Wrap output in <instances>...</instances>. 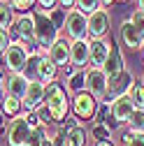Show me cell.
Masks as SVG:
<instances>
[{
	"label": "cell",
	"mask_w": 144,
	"mask_h": 146,
	"mask_svg": "<svg viewBox=\"0 0 144 146\" xmlns=\"http://www.w3.org/2000/svg\"><path fill=\"white\" fill-rule=\"evenodd\" d=\"M44 111L49 114V118L61 125L72 111H70V98L63 84H49L47 86V98H44Z\"/></svg>",
	"instance_id": "obj_1"
},
{
	"label": "cell",
	"mask_w": 144,
	"mask_h": 146,
	"mask_svg": "<svg viewBox=\"0 0 144 146\" xmlns=\"http://www.w3.org/2000/svg\"><path fill=\"white\" fill-rule=\"evenodd\" d=\"M30 53H42V51L35 49V46H26L21 42H12L9 44V49L3 53V60H5V67L9 70V74H23Z\"/></svg>",
	"instance_id": "obj_2"
},
{
	"label": "cell",
	"mask_w": 144,
	"mask_h": 146,
	"mask_svg": "<svg viewBox=\"0 0 144 146\" xmlns=\"http://www.w3.org/2000/svg\"><path fill=\"white\" fill-rule=\"evenodd\" d=\"M58 28L51 23L47 12H35V46L42 53H47V49L58 40Z\"/></svg>",
	"instance_id": "obj_3"
},
{
	"label": "cell",
	"mask_w": 144,
	"mask_h": 146,
	"mask_svg": "<svg viewBox=\"0 0 144 146\" xmlns=\"http://www.w3.org/2000/svg\"><path fill=\"white\" fill-rule=\"evenodd\" d=\"M98 109H100V100L93 98L91 93H86V90H81V93H77V95H72V100H70V111H72V116L79 118V121L95 118Z\"/></svg>",
	"instance_id": "obj_4"
},
{
	"label": "cell",
	"mask_w": 144,
	"mask_h": 146,
	"mask_svg": "<svg viewBox=\"0 0 144 146\" xmlns=\"http://www.w3.org/2000/svg\"><path fill=\"white\" fill-rule=\"evenodd\" d=\"M9 37L12 42H21L26 46H35V14H21L16 16L12 30H9Z\"/></svg>",
	"instance_id": "obj_5"
},
{
	"label": "cell",
	"mask_w": 144,
	"mask_h": 146,
	"mask_svg": "<svg viewBox=\"0 0 144 146\" xmlns=\"http://www.w3.org/2000/svg\"><path fill=\"white\" fill-rule=\"evenodd\" d=\"M63 33H65V40H70V42L88 40V16L79 9H70L65 26H63Z\"/></svg>",
	"instance_id": "obj_6"
},
{
	"label": "cell",
	"mask_w": 144,
	"mask_h": 146,
	"mask_svg": "<svg viewBox=\"0 0 144 146\" xmlns=\"http://www.w3.org/2000/svg\"><path fill=\"white\" fill-rule=\"evenodd\" d=\"M44 98H47V86L42 81H30L26 95L21 100L23 114H28V111H42V109H44Z\"/></svg>",
	"instance_id": "obj_7"
},
{
	"label": "cell",
	"mask_w": 144,
	"mask_h": 146,
	"mask_svg": "<svg viewBox=\"0 0 144 146\" xmlns=\"http://www.w3.org/2000/svg\"><path fill=\"white\" fill-rule=\"evenodd\" d=\"M28 135H30V125L26 121V114L21 111L19 116H14L7 123V144L9 146H26Z\"/></svg>",
	"instance_id": "obj_8"
},
{
	"label": "cell",
	"mask_w": 144,
	"mask_h": 146,
	"mask_svg": "<svg viewBox=\"0 0 144 146\" xmlns=\"http://www.w3.org/2000/svg\"><path fill=\"white\" fill-rule=\"evenodd\" d=\"M112 19L107 9H98L95 14L88 16V40H105L107 33H109Z\"/></svg>",
	"instance_id": "obj_9"
},
{
	"label": "cell",
	"mask_w": 144,
	"mask_h": 146,
	"mask_svg": "<svg viewBox=\"0 0 144 146\" xmlns=\"http://www.w3.org/2000/svg\"><path fill=\"white\" fill-rule=\"evenodd\" d=\"M107 86H109V79L100 67H86V93L100 100L107 93Z\"/></svg>",
	"instance_id": "obj_10"
},
{
	"label": "cell",
	"mask_w": 144,
	"mask_h": 146,
	"mask_svg": "<svg viewBox=\"0 0 144 146\" xmlns=\"http://www.w3.org/2000/svg\"><path fill=\"white\" fill-rule=\"evenodd\" d=\"M44 56H47L53 65H56V67H67V65H70V40L58 37L56 42L47 49Z\"/></svg>",
	"instance_id": "obj_11"
},
{
	"label": "cell",
	"mask_w": 144,
	"mask_h": 146,
	"mask_svg": "<svg viewBox=\"0 0 144 146\" xmlns=\"http://www.w3.org/2000/svg\"><path fill=\"white\" fill-rule=\"evenodd\" d=\"M88 60H91V42L79 40V42H70V65L86 70Z\"/></svg>",
	"instance_id": "obj_12"
},
{
	"label": "cell",
	"mask_w": 144,
	"mask_h": 146,
	"mask_svg": "<svg viewBox=\"0 0 144 146\" xmlns=\"http://www.w3.org/2000/svg\"><path fill=\"white\" fill-rule=\"evenodd\" d=\"M123 70H128V67H125V60H123V53H121V49L116 46V42H112V51H109L107 63L102 65V72L107 74V79H114V77L121 74Z\"/></svg>",
	"instance_id": "obj_13"
},
{
	"label": "cell",
	"mask_w": 144,
	"mask_h": 146,
	"mask_svg": "<svg viewBox=\"0 0 144 146\" xmlns=\"http://www.w3.org/2000/svg\"><path fill=\"white\" fill-rule=\"evenodd\" d=\"M91 42V60H88V67H100L107 63L109 58V51H112V42L107 40H88Z\"/></svg>",
	"instance_id": "obj_14"
},
{
	"label": "cell",
	"mask_w": 144,
	"mask_h": 146,
	"mask_svg": "<svg viewBox=\"0 0 144 146\" xmlns=\"http://www.w3.org/2000/svg\"><path fill=\"white\" fill-rule=\"evenodd\" d=\"M65 90H70L72 95L81 93V90H86V70H79V67H72L67 65L65 67Z\"/></svg>",
	"instance_id": "obj_15"
},
{
	"label": "cell",
	"mask_w": 144,
	"mask_h": 146,
	"mask_svg": "<svg viewBox=\"0 0 144 146\" xmlns=\"http://www.w3.org/2000/svg\"><path fill=\"white\" fill-rule=\"evenodd\" d=\"M28 86H30V81H28L23 74H9V77L5 79V88H3V93L9 95V98H16V100H23Z\"/></svg>",
	"instance_id": "obj_16"
},
{
	"label": "cell",
	"mask_w": 144,
	"mask_h": 146,
	"mask_svg": "<svg viewBox=\"0 0 144 146\" xmlns=\"http://www.w3.org/2000/svg\"><path fill=\"white\" fill-rule=\"evenodd\" d=\"M119 37H121V42H123V46L125 49H142V44H144V40H142V35L137 33V28L125 19L123 23H121V28H119Z\"/></svg>",
	"instance_id": "obj_17"
},
{
	"label": "cell",
	"mask_w": 144,
	"mask_h": 146,
	"mask_svg": "<svg viewBox=\"0 0 144 146\" xmlns=\"http://www.w3.org/2000/svg\"><path fill=\"white\" fill-rule=\"evenodd\" d=\"M112 118L119 123V125H123L125 121L130 118V114L135 111V107H133V102H130V98L128 95H123V98H116L114 102H112Z\"/></svg>",
	"instance_id": "obj_18"
},
{
	"label": "cell",
	"mask_w": 144,
	"mask_h": 146,
	"mask_svg": "<svg viewBox=\"0 0 144 146\" xmlns=\"http://www.w3.org/2000/svg\"><path fill=\"white\" fill-rule=\"evenodd\" d=\"M58 79V67L53 65L47 56H40V65H37V81H42L44 86L56 84Z\"/></svg>",
	"instance_id": "obj_19"
},
{
	"label": "cell",
	"mask_w": 144,
	"mask_h": 146,
	"mask_svg": "<svg viewBox=\"0 0 144 146\" xmlns=\"http://www.w3.org/2000/svg\"><path fill=\"white\" fill-rule=\"evenodd\" d=\"M125 125H128V132L144 135V111H142V109H135V111L130 114V118L125 121Z\"/></svg>",
	"instance_id": "obj_20"
},
{
	"label": "cell",
	"mask_w": 144,
	"mask_h": 146,
	"mask_svg": "<svg viewBox=\"0 0 144 146\" xmlns=\"http://www.w3.org/2000/svg\"><path fill=\"white\" fill-rule=\"evenodd\" d=\"M128 98H130V102H133L135 109H142V111H144V84H142V79L130 86Z\"/></svg>",
	"instance_id": "obj_21"
},
{
	"label": "cell",
	"mask_w": 144,
	"mask_h": 146,
	"mask_svg": "<svg viewBox=\"0 0 144 146\" xmlns=\"http://www.w3.org/2000/svg\"><path fill=\"white\" fill-rule=\"evenodd\" d=\"M0 111H3L5 116H19L23 109H21V100H16V98H9V95H5L3 98V104H0Z\"/></svg>",
	"instance_id": "obj_22"
},
{
	"label": "cell",
	"mask_w": 144,
	"mask_h": 146,
	"mask_svg": "<svg viewBox=\"0 0 144 146\" xmlns=\"http://www.w3.org/2000/svg\"><path fill=\"white\" fill-rule=\"evenodd\" d=\"M65 135H67V146H86V141H88V132L81 125H77L75 130H70Z\"/></svg>",
	"instance_id": "obj_23"
},
{
	"label": "cell",
	"mask_w": 144,
	"mask_h": 146,
	"mask_svg": "<svg viewBox=\"0 0 144 146\" xmlns=\"http://www.w3.org/2000/svg\"><path fill=\"white\" fill-rule=\"evenodd\" d=\"M44 139H49V132H47V125H40V127H33L30 135H28V141L26 146H42Z\"/></svg>",
	"instance_id": "obj_24"
},
{
	"label": "cell",
	"mask_w": 144,
	"mask_h": 146,
	"mask_svg": "<svg viewBox=\"0 0 144 146\" xmlns=\"http://www.w3.org/2000/svg\"><path fill=\"white\" fill-rule=\"evenodd\" d=\"M14 23V12L7 3H0V28L3 30H9Z\"/></svg>",
	"instance_id": "obj_25"
},
{
	"label": "cell",
	"mask_w": 144,
	"mask_h": 146,
	"mask_svg": "<svg viewBox=\"0 0 144 146\" xmlns=\"http://www.w3.org/2000/svg\"><path fill=\"white\" fill-rule=\"evenodd\" d=\"M91 137H93L95 141H107V139H112V130H109L105 123H93V127H91Z\"/></svg>",
	"instance_id": "obj_26"
},
{
	"label": "cell",
	"mask_w": 144,
	"mask_h": 146,
	"mask_svg": "<svg viewBox=\"0 0 144 146\" xmlns=\"http://www.w3.org/2000/svg\"><path fill=\"white\" fill-rule=\"evenodd\" d=\"M79 12H84L86 16H91V14H95L98 9H102L100 7V0H77V5H75Z\"/></svg>",
	"instance_id": "obj_27"
},
{
	"label": "cell",
	"mask_w": 144,
	"mask_h": 146,
	"mask_svg": "<svg viewBox=\"0 0 144 146\" xmlns=\"http://www.w3.org/2000/svg\"><path fill=\"white\" fill-rule=\"evenodd\" d=\"M49 19H51V23H53V26L61 30V28L65 26V19H67V9H63V7L51 9V12H49Z\"/></svg>",
	"instance_id": "obj_28"
},
{
	"label": "cell",
	"mask_w": 144,
	"mask_h": 146,
	"mask_svg": "<svg viewBox=\"0 0 144 146\" xmlns=\"http://www.w3.org/2000/svg\"><path fill=\"white\" fill-rule=\"evenodd\" d=\"M37 3V0H9V7H12V12H21V14H28L30 9H33V5Z\"/></svg>",
	"instance_id": "obj_29"
},
{
	"label": "cell",
	"mask_w": 144,
	"mask_h": 146,
	"mask_svg": "<svg viewBox=\"0 0 144 146\" xmlns=\"http://www.w3.org/2000/svg\"><path fill=\"white\" fill-rule=\"evenodd\" d=\"M121 146H144V135H133V132H123Z\"/></svg>",
	"instance_id": "obj_30"
},
{
	"label": "cell",
	"mask_w": 144,
	"mask_h": 146,
	"mask_svg": "<svg viewBox=\"0 0 144 146\" xmlns=\"http://www.w3.org/2000/svg\"><path fill=\"white\" fill-rule=\"evenodd\" d=\"M128 21H130V23L137 28V33L142 35V40H144V14H142L139 9H135V12L130 14V19H128Z\"/></svg>",
	"instance_id": "obj_31"
},
{
	"label": "cell",
	"mask_w": 144,
	"mask_h": 146,
	"mask_svg": "<svg viewBox=\"0 0 144 146\" xmlns=\"http://www.w3.org/2000/svg\"><path fill=\"white\" fill-rule=\"evenodd\" d=\"M26 121H28V125H30V130H33V127L44 125V121H42V114H40V111H28V114H26Z\"/></svg>",
	"instance_id": "obj_32"
},
{
	"label": "cell",
	"mask_w": 144,
	"mask_h": 146,
	"mask_svg": "<svg viewBox=\"0 0 144 146\" xmlns=\"http://www.w3.org/2000/svg\"><path fill=\"white\" fill-rule=\"evenodd\" d=\"M12 44V37H9V30H3L0 28V53H5Z\"/></svg>",
	"instance_id": "obj_33"
},
{
	"label": "cell",
	"mask_w": 144,
	"mask_h": 146,
	"mask_svg": "<svg viewBox=\"0 0 144 146\" xmlns=\"http://www.w3.org/2000/svg\"><path fill=\"white\" fill-rule=\"evenodd\" d=\"M51 141H53V146H67V135L63 130H58L56 135L51 137Z\"/></svg>",
	"instance_id": "obj_34"
},
{
	"label": "cell",
	"mask_w": 144,
	"mask_h": 146,
	"mask_svg": "<svg viewBox=\"0 0 144 146\" xmlns=\"http://www.w3.org/2000/svg\"><path fill=\"white\" fill-rule=\"evenodd\" d=\"M37 5H40L42 9H49V12H51L53 7L58 5V0H37Z\"/></svg>",
	"instance_id": "obj_35"
},
{
	"label": "cell",
	"mask_w": 144,
	"mask_h": 146,
	"mask_svg": "<svg viewBox=\"0 0 144 146\" xmlns=\"http://www.w3.org/2000/svg\"><path fill=\"white\" fill-rule=\"evenodd\" d=\"M75 5H77V0H58V7H63L67 12H70V7H75Z\"/></svg>",
	"instance_id": "obj_36"
},
{
	"label": "cell",
	"mask_w": 144,
	"mask_h": 146,
	"mask_svg": "<svg viewBox=\"0 0 144 146\" xmlns=\"http://www.w3.org/2000/svg\"><path fill=\"white\" fill-rule=\"evenodd\" d=\"M7 123H9V121H7V116L0 111V130H3V127H7Z\"/></svg>",
	"instance_id": "obj_37"
},
{
	"label": "cell",
	"mask_w": 144,
	"mask_h": 146,
	"mask_svg": "<svg viewBox=\"0 0 144 146\" xmlns=\"http://www.w3.org/2000/svg\"><path fill=\"white\" fill-rule=\"evenodd\" d=\"M5 79H7V77L0 72V95H5V93H3V88H5Z\"/></svg>",
	"instance_id": "obj_38"
},
{
	"label": "cell",
	"mask_w": 144,
	"mask_h": 146,
	"mask_svg": "<svg viewBox=\"0 0 144 146\" xmlns=\"http://www.w3.org/2000/svg\"><path fill=\"white\" fill-rule=\"evenodd\" d=\"M95 146H116L112 139H107V141H95Z\"/></svg>",
	"instance_id": "obj_39"
},
{
	"label": "cell",
	"mask_w": 144,
	"mask_h": 146,
	"mask_svg": "<svg viewBox=\"0 0 144 146\" xmlns=\"http://www.w3.org/2000/svg\"><path fill=\"white\" fill-rule=\"evenodd\" d=\"M114 5V0H100V7L105 9V7H112Z\"/></svg>",
	"instance_id": "obj_40"
},
{
	"label": "cell",
	"mask_w": 144,
	"mask_h": 146,
	"mask_svg": "<svg viewBox=\"0 0 144 146\" xmlns=\"http://www.w3.org/2000/svg\"><path fill=\"white\" fill-rule=\"evenodd\" d=\"M137 9H139V12L144 14V0H137Z\"/></svg>",
	"instance_id": "obj_41"
},
{
	"label": "cell",
	"mask_w": 144,
	"mask_h": 146,
	"mask_svg": "<svg viewBox=\"0 0 144 146\" xmlns=\"http://www.w3.org/2000/svg\"><path fill=\"white\" fill-rule=\"evenodd\" d=\"M42 146H53V141H51V137H49V139H44V144H42Z\"/></svg>",
	"instance_id": "obj_42"
},
{
	"label": "cell",
	"mask_w": 144,
	"mask_h": 146,
	"mask_svg": "<svg viewBox=\"0 0 144 146\" xmlns=\"http://www.w3.org/2000/svg\"><path fill=\"white\" fill-rule=\"evenodd\" d=\"M139 51H142V60H144V44H142V49H139Z\"/></svg>",
	"instance_id": "obj_43"
},
{
	"label": "cell",
	"mask_w": 144,
	"mask_h": 146,
	"mask_svg": "<svg viewBox=\"0 0 144 146\" xmlns=\"http://www.w3.org/2000/svg\"><path fill=\"white\" fill-rule=\"evenodd\" d=\"M114 3H128V0H114Z\"/></svg>",
	"instance_id": "obj_44"
},
{
	"label": "cell",
	"mask_w": 144,
	"mask_h": 146,
	"mask_svg": "<svg viewBox=\"0 0 144 146\" xmlns=\"http://www.w3.org/2000/svg\"><path fill=\"white\" fill-rule=\"evenodd\" d=\"M3 98H5V95H0V104H3Z\"/></svg>",
	"instance_id": "obj_45"
},
{
	"label": "cell",
	"mask_w": 144,
	"mask_h": 146,
	"mask_svg": "<svg viewBox=\"0 0 144 146\" xmlns=\"http://www.w3.org/2000/svg\"><path fill=\"white\" fill-rule=\"evenodd\" d=\"M142 84H144V74H142Z\"/></svg>",
	"instance_id": "obj_46"
},
{
	"label": "cell",
	"mask_w": 144,
	"mask_h": 146,
	"mask_svg": "<svg viewBox=\"0 0 144 146\" xmlns=\"http://www.w3.org/2000/svg\"><path fill=\"white\" fill-rule=\"evenodd\" d=\"M0 3H3V0H0ZM7 3H9V0H7Z\"/></svg>",
	"instance_id": "obj_47"
}]
</instances>
